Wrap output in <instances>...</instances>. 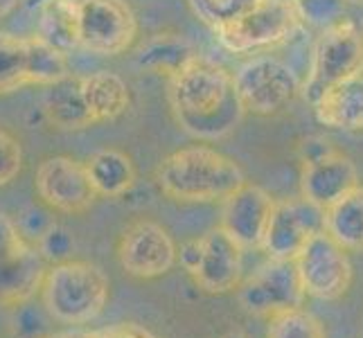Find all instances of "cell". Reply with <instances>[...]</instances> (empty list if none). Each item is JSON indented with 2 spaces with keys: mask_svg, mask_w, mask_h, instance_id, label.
<instances>
[{
  "mask_svg": "<svg viewBox=\"0 0 363 338\" xmlns=\"http://www.w3.org/2000/svg\"><path fill=\"white\" fill-rule=\"evenodd\" d=\"M45 259L18 230L16 221L0 215V305L18 307L39 293Z\"/></svg>",
  "mask_w": 363,
  "mask_h": 338,
  "instance_id": "9c48e42d",
  "label": "cell"
},
{
  "mask_svg": "<svg viewBox=\"0 0 363 338\" xmlns=\"http://www.w3.org/2000/svg\"><path fill=\"white\" fill-rule=\"evenodd\" d=\"M169 81V104L179 127L196 140H221L246 116L233 72L196 55Z\"/></svg>",
  "mask_w": 363,
  "mask_h": 338,
  "instance_id": "6da1fadb",
  "label": "cell"
},
{
  "mask_svg": "<svg viewBox=\"0 0 363 338\" xmlns=\"http://www.w3.org/2000/svg\"><path fill=\"white\" fill-rule=\"evenodd\" d=\"M221 225L233 240L246 248H259L262 237L269 225L275 198L264 187L244 183L240 190H235L226 201H221Z\"/></svg>",
  "mask_w": 363,
  "mask_h": 338,
  "instance_id": "2e32d148",
  "label": "cell"
},
{
  "mask_svg": "<svg viewBox=\"0 0 363 338\" xmlns=\"http://www.w3.org/2000/svg\"><path fill=\"white\" fill-rule=\"evenodd\" d=\"M45 89L43 113L50 124H55L61 131H79L95 124L82 93V74L70 72L68 77L50 84Z\"/></svg>",
  "mask_w": 363,
  "mask_h": 338,
  "instance_id": "ac0fdd59",
  "label": "cell"
},
{
  "mask_svg": "<svg viewBox=\"0 0 363 338\" xmlns=\"http://www.w3.org/2000/svg\"><path fill=\"white\" fill-rule=\"evenodd\" d=\"M323 230V210L303 196L280 198L273 203L269 225L259 248L269 259H296L314 232Z\"/></svg>",
  "mask_w": 363,
  "mask_h": 338,
  "instance_id": "5bb4252c",
  "label": "cell"
},
{
  "mask_svg": "<svg viewBox=\"0 0 363 338\" xmlns=\"http://www.w3.org/2000/svg\"><path fill=\"white\" fill-rule=\"evenodd\" d=\"M160 192L181 203H217L240 190L246 174L235 158L212 147H185L169 154L156 169Z\"/></svg>",
  "mask_w": 363,
  "mask_h": 338,
  "instance_id": "7a4b0ae2",
  "label": "cell"
},
{
  "mask_svg": "<svg viewBox=\"0 0 363 338\" xmlns=\"http://www.w3.org/2000/svg\"><path fill=\"white\" fill-rule=\"evenodd\" d=\"M91 183L97 196L118 198L124 196L135 185V165L131 156L120 149H102L86 160Z\"/></svg>",
  "mask_w": 363,
  "mask_h": 338,
  "instance_id": "7402d4cb",
  "label": "cell"
},
{
  "mask_svg": "<svg viewBox=\"0 0 363 338\" xmlns=\"http://www.w3.org/2000/svg\"><path fill=\"white\" fill-rule=\"evenodd\" d=\"M201 242V257L190 278L201 291L221 295L230 293L244 280V248L223 228H212Z\"/></svg>",
  "mask_w": 363,
  "mask_h": 338,
  "instance_id": "9a60e30c",
  "label": "cell"
},
{
  "mask_svg": "<svg viewBox=\"0 0 363 338\" xmlns=\"http://www.w3.org/2000/svg\"><path fill=\"white\" fill-rule=\"evenodd\" d=\"M28 72L30 84L50 86L70 74L66 52L43 41L39 34L28 36Z\"/></svg>",
  "mask_w": 363,
  "mask_h": 338,
  "instance_id": "d4e9b609",
  "label": "cell"
},
{
  "mask_svg": "<svg viewBox=\"0 0 363 338\" xmlns=\"http://www.w3.org/2000/svg\"><path fill=\"white\" fill-rule=\"evenodd\" d=\"M30 86L28 36L0 32V95Z\"/></svg>",
  "mask_w": 363,
  "mask_h": 338,
  "instance_id": "cb8c5ba5",
  "label": "cell"
},
{
  "mask_svg": "<svg viewBox=\"0 0 363 338\" xmlns=\"http://www.w3.org/2000/svg\"><path fill=\"white\" fill-rule=\"evenodd\" d=\"M257 3L259 0H187L192 14L215 32L248 14Z\"/></svg>",
  "mask_w": 363,
  "mask_h": 338,
  "instance_id": "4316f807",
  "label": "cell"
},
{
  "mask_svg": "<svg viewBox=\"0 0 363 338\" xmlns=\"http://www.w3.org/2000/svg\"><path fill=\"white\" fill-rule=\"evenodd\" d=\"M14 314V329L21 338H45L48 336V318H45V309L41 305L32 307L30 303H23Z\"/></svg>",
  "mask_w": 363,
  "mask_h": 338,
  "instance_id": "1f68e13d",
  "label": "cell"
},
{
  "mask_svg": "<svg viewBox=\"0 0 363 338\" xmlns=\"http://www.w3.org/2000/svg\"><path fill=\"white\" fill-rule=\"evenodd\" d=\"M82 93L95 124L118 120L131 106V91L127 81L108 70L82 74Z\"/></svg>",
  "mask_w": 363,
  "mask_h": 338,
  "instance_id": "d6986e66",
  "label": "cell"
},
{
  "mask_svg": "<svg viewBox=\"0 0 363 338\" xmlns=\"http://www.w3.org/2000/svg\"><path fill=\"white\" fill-rule=\"evenodd\" d=\"M23 0H0V18L3 16H9L11 11H14Z\"/></svg>",
  "mask_w": 363,
  "mask_h": 338,
  "instance_id": "836d02e7",
  "label": "cell"
},
{
  "mask_svg": "<svg viewBox=\"0 0 363 338\" xmlns=\"http://www.w3.org/2000/svg\"><path fill=\"white\" fill-rule=\"evenodd\" d=\"M45 338H158L149 329H145L138 322H120L108 325V327L99 329H68V332H55Z\"/></svg>",
  "mask_w": 363,
  "mask_h": 338,
  "instance_id": "f1b7e54d",
  "label": "cell"
},
{
  "mask_svg": "<svg viewBox=\"0 0 363 338\" xmlns=\"http://www.w3.org/2000/svg\"><path fill=\"white\" fill-rule=\"evenodd\" d=\"M345 3H363V0H345Z\"/></svg>",
  "mask_w": 363,
  "mask_h": 338,
  "instance_id": "8d00e7d4",
  "label": "cell"
},
{
  "mask_svg": "<svg viewBox=\"0 0 363 338\" xmlns=\"http://www.w3.org/2000/svg\"><path fill=\"white\" fill-rule=\"evenodd\" d=\"M116 255L122 271L135 280H156L177 264L179 248L167 228L152 219H138L122 230Z\"/></svg>",
  "mask_w": 363,
  "mask_h": 338,
  "instance_id": "8fae6325",
  "label": "cell"
},
{
  "mask_svg": "<svg viewBox=\"0 0 363 338\" xmlns=\"http://www.w3.org/2000/svg\"><path fill=\"white\" fill-rule=\"evenodd\" d=\"M34 187L41 201L61 215H82L91 210L97 198L86 162L70 156H50L41 160L34 174Z\"/></svg>",
  "mask_w": 363,
  "mask_h": 338,
  "instance_id": "7c38bea8",
  "label": "cell"
},
{
  "mask_svg": "<svg viewBox=\"0 0 363 338\" xmlns=\"http://www.w3.org/2000/svg\"><path fill=\"white\" fill-rule=\"evenodd\" d=\"M79 47L99 57H118L135 43L138 18L127 0H74Z\"/></svg>",
  "mask_w": 363,
  "mask_h": 338,
  "instance_id": "ba28073f",
  "label": "cell"
},
{
  "mask_svg": "<svg viewBox=\"0 0 363 338\" xmlns=\"http://www.w3.org/2000/svg\"><path fill=\"white\" fill-rule=\"evenodd\" d=\"M294 261L305 295L332 303L350 291L352 261L347 257V250H343L325 230L311 235Z\"/></svg>",
  "mask_w": 363,
  "mask_h": 338,
  "instance_id": "30bf717a",
  "label": "cell"
},
{
  "mask_svg": "<svg viewBox=\"0 0 363 338\" xmlns=\"http://www.w3.org/2000/svg\"><path fill=\"white\" fill-rule=\"evenodd\" d=\"M199 52L194 45L181 34L162 32L154 34L135 50V64L138 68L149 70L158 77L172 79L179 70H183Z\"/></svg>",
  "mask_w": 363,
  "mask_h": 338,
  "instance_id": "ffe728a7",
  "label": "cell"
},
{
  "mask_svg": "<svg viewBox=\"0 0 363 338\" xmlns=\"http://www.w3.org/2000/svg\"><path fill=\"white\" fill-rule=\"evenodd\" d=\"M41 9L39 36L61 52L79 47L77 41V3L74 0H48Z\"/></svg>",
  "mask_w": 363,
  "mask_h": 338,
  "instance_id": "603a6c76",
  "label": "cell"
},
{
  "mask_svg": "<svg viewBox=\"0 0 363 338\" xmlns=\"http://www.w3.org/2000/svg\"><path fill=\"white\" fill-rule=\"evenodd\" d=\"M23 3L28 5V7H32V9H36V7H43L48 0H23Z\"/></svg>",
  "mask_w": 363,
  "mask_h": 338,
  "instance_id": "e575fe53",
  "label": "cell"
},
{
  "mask_svg": "<svg viewBox=\"0 0 363 338\" xmlns=\"http://www.w3.org/2000/svg\"><path fill=\"white\" fill-rule=\"evenodd\" d=\"M111 284L97 264L84 259L55 261L39 286L45 314L61 325H86L95 320L108 303Z\"/></svg>",
  "mask_w": 363,
  "mask_h": 338,
  "instance_id": "3957f363",
  "label": "cell"
},
{
  "mask_svg": "<svg viewBox=\"0 0 363 338\" xmlns=\"http://www.w3.org/2000/svg\"><path fill=\"white\" fill-rule=\"evenodd\" d=\"M294 7L300 23L318 30L345 16V0H294Z\"/></svg>",
  "mask_w": 363,
  "mask_h": 338,
  "instance_id": "83f0119b",
  "label": "cell"
},
{
  "mask_svg": "<svg viewBox=\"0 0 363 338\" xmlns=\"http://www.w3.org/2000/svg\"><path fill=\"white\" fill-rule=\"evenodd\" d=\"M359 74H363V18L345 14L320 30L300 93L311 106L325 89Z\"/></svg>",
  "mask_w": 363,
  "mask_h": 338,
  "instance_id": "277c9868",
  "label": "cell"
},
{
  "mask_svg": "<svg viewBox=\"0 0 363 338\" xmlns=\"http://www.w3.org/2000/svg\"><path fill=\"white\" fill-rule=\"evenodd\" d=\"M300 28L294 0H259V3L237 18L235 23L219 28L215 34L219 43L235 55H257L282 45Z\"/></svg>",
  "mask_w": 363,
  "mask_h": 338,
  "instance_id": "52a82bcc",
  "label": "cell"
},
{
  "mask_svg": "<svg viewBox=\"0 0 363 338\" xmlns=\"http://www.w3.org/2000/svg\"><path fill=\"white\" fill-rule=\"evenodd\" d=\"M311 108L323 127L345 133H363V74L325 89Z\"/></svg>",
  "mask_w": 363,
  "mask_h": 338,
  "instance_id": "e0dca14e",
  "label": "cell"
},
{
  "mask_svg": "<svg viewBox=\"0 0 363 338\" xmlns=\"http://www.w3.org/2000/svg\"><path fill=\"white\" fill-rule=\"evenodd\" d=\"M240 305L255 316H271L275 311L303 305V284L294 259H269L250 278L237 286Z\"/></svg>",
  "mask_w": 363,
  "mask_h": 338,
  "instance_id": "4fadbf2b",
  "label": "cell"
},
{
  "mask_svg": "<svg viewBox=\"0 0 363 338\" xmlns=\"http://www.w3.org/2000/svg\"><path fill=\"white\" fill-rule=\"evenodd\" d=\"M221 338H250V336L244 334V332H228V334H223Z\"/></svg>",
  "mask_w": 363,
  "mask_h": 338,
  "instance_id": "d590c367",
  "label": "cell"
},
{
  "mask_svg": "<svg viewBox=\"0 0 363 338\" xmlns=\"http://www.w3.org/2000/svg\"><path fill=\"white\" fill-rule=\"evenodd\" d=\"M359 187V171L350 156L330 140L311 135L300 145V196L325 210Z\"/></svg>",
  "mask_w": 363,
  "mask_h": 338,
  "instance_id": "8992f818",
  "label": "cell"
},
{
  "mask_svg": "<svg viewBox=\"0 0 363 338\" xmlns=\"http://www.w3.org/2000/svg\"><path fill=\"white\" fill-rule=\"evenodd\" d=\"M55 221L50 219L43 210H36V208H30V210H25V215L16 221V225H18V230L23 232V237L25 240H32V244H36L39 242V237L52 225Z\"/></svg>",
  "mask_w": 363,
  "mask_h": 338,
  "instance_id": "d6a6232c",
  "label": "cell"
},
{
  "mask_svg": "<svg viewBox=\"0 0 363 338\" xmlns=\"http://www.w3.org/2000/svg\"><path fill=\"white\" fill-rule=\"evenodd\" d=\"M36 250H39V255L45 259V261H64L68 259V255L72 253L74 248V242L70 232L64 228V225H59L57 221L50 225V228L39 237V242L34 244Z\"/></svg>",
  "mask_w": 363,
  "mask_h": 338,
  "instance_id": "f546056e",
  "label": "cell"
},
{
  "mask_svg": "<svg viewBox=\"0 0 363 338\" xmlns=\"http://www.w3.org/2000/svg\"><path fill=\"white\" fill-rule=\"evenodd\" d=\"M233 79L244 113L262 118L284 111L303 91L296 70L271 55L250 57L233 72Z\"/></svg>",
  "mask_w": 363,
  "mask_h": 338,
  "instance_id": "5b68a950",
  "label": "cell"
},
{
  "mask_svg": "<svg viewBox=\"0 0 363 338\" xmlns=\"http://www.w3.org/2000/svg\"><path fill=\"white\" fill-rule=\"evenodd\" d=\"M323 230L347 253H363V187L323 210Z\"/></svg>",
  "mask_w": 363,
  "mask_h": 338,
  "instance_id": "44dd1931",
  "label": "cell"
},
{
  "mask_svg": "<svg viewBox=\"0 0 363 338\" xmlns=\"http://www.w3.org/2000/svg\"><path fill=\"white\" fill-rule=\"evenodd\" d=\"M267 338H328V334L309 309L289 307L269 316Z\"/></svg>",
  "mask_w": 363,
  "mask_h": 338,
  "instance_id": "484cf974",
  "label": "cell"
},
{
  "mask_svg": "<svg viewBox=\"0 0 363 338\" xmlns=\"http://www.w3.org/2000/svg\"><path fill=\"white\" fill-rule=\"evenodd\" d=\"M23 169V147L14 133L0 127V187L9 185Z\"/></svg>",
  "mask_w": 363,
  "mask_h": 338,
  "instance_id": "4dcf8cb0",
  "label": "cell"
}]
</instances>
